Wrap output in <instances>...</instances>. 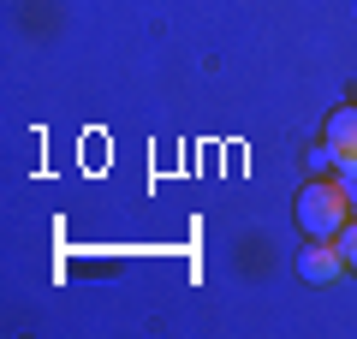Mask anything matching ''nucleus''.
I'll return each instance as SVG.
<instances>
[{
	"label": "nucleus",
	"mask_w": 357,
	"mask_h": 339,
	"mask_svg": "<svg viewBox=\"0 0 357 339\" xmlns=\"http://www.w3.org/2000/svg\"><path fill=\"white\" fill-rule=\"evenodd\" d=\"M298 226H304V239H340V226L351 220V197H345L340 179H310L292 202Z\"/></svg>",
	"instance_id": "nucleus-1"
},
{
	"label": "nucleus",
	"mask_w": 357,
	"mask_h": 339,
	"mask_svg": "<svg viewBox=\"0 0 357 339\" xmlns=\"http://www.w3.org/2000/svg\"><path fill=\"white\" fill-rule=\"evenodd\" d=\"M345 274V256L333 239H304V250H298V280H310V286H333V280Z\"/></svg>",
	"instance_id": "nucleus-2"
},
{
	"label": "nucleus",
	"mask_w": 357,
	"mask_h": 339,
	"mask_svg": "<svg viewBox=\"0 0 357 339\" xmlns=\"http://www.w3.org/2000/svg\"><path fill=\"white\" fill-rule=\"evenodd\" d=\"M321 143L340 155L333 167H357V101H345V107L328 113V131H321Z\"/></svg>",
	"instance_id": "nucleus-3"
},
{
	"label": "nucleus",
	"mask_w": 357,
	"mask_h": 339,
	"mask_svg": "<svg viewBox=\"0 0 357 339\" xmlns=\"http://www.w3.org/2000/svg\"><path fill=\"white\" fill-rule=\"evenodd\" d=\"M333 244H340V256H345V268H351V274H357V214H351V220L340 226V239H333Z\"/></svg>",
	"instance_id": "nucleus-4"
},
{
	"label": "nucleus",
	"mask_w": 357,
	"mask_h": 339,
	"mask_svg": "<svg viewBox=\"0 0 357 339\" xmlns=\"http://www.w3.org/2000/svg\"><path fill=\"white\" fill-rule=\"evenodd\" d=\"M340 173V185H345V197H351V209H357V167H333Z\"/></svg>",
	"instance_id": "nucleus-5"
},
{
	"label": "nucleus",
	"mask_w": 357,
	"mask_h": 339,
	"mask_svg": "<svg viewBox=\"0 0 357 339\" xmlns=\"http://www.w3.org/2000/svg\"><path fill=\"white\" fill-rule=\"evenodd\" d=\"M333 161H340V155H333L328 143H316V155H310V167H316V173H321V167H333Z\"/></svg>",
	"instance_id": "nucleus-6"
}]
</instances>
